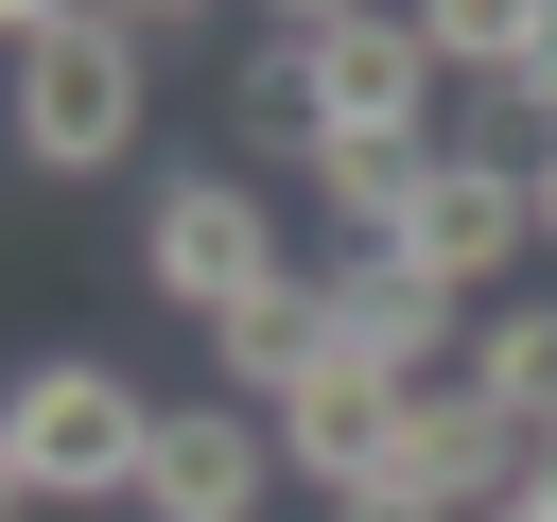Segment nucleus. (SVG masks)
<instances>
[{
  "label": "nucleus",
  "mask_w": 557,
  "mask_h": 522,
  "mask_svg": "<svg viewBox=\"0 0 557 522\" xmlns=\"http://www.w3.org/2000/svg\"><path fill=\"white\" fill-rule=\"evenodd\" d=\"M139 122H157V17H70V35H35L17 70H0V139L35 157V174H122L139 157Z\"/></svg>",
  "instance_id": "1"
},
{
  "label": "nucleus",
  "mask_w": 557,
  "mask_h": 522,
  "mask_svg": "<svg viewBox=\"0 0 557 522\" xmlns=\"http://www.w3.org/2000/svg\"><path fill=\"white\" fill-rule=\"evenodd\" d=\"M0 435H17V470H35V505H139V452H157V400L104 365V348H35L17 383H0Z\"/></svg>",
  "instance_id": "2"
},
{
  "label": "nucleus",
  "mask_w": 557,
  "mask_h": 522,
  "mask_svg": "<svg viewBox=\"0 0 557 522\" xmlns=\"http://www.w3.org/2000/svg\"><path fill=\"white\" fill-rule=\"evenodd\" d=\"M278 278H296V261H278L261 174H157V191H139V296H157V313L226 331V313H261Z\"/></svg>",
  "instance_id": "3"
},
{
  "label": "nucleus",
  "mask_w": 557,
  "mask_h": 522,
  "mask_svg": "<svg viewBox=\"0 0 557 522\" xmlns=\"http://www.w3.org/2000/svg\"><path fill=\"white\" fill-rule=\"evenodd\" d=\"M313 296H331V365H366V383H400V400H435V383L470 365V296H435L400 244H331Z\"/></svg>",
  "instance_id": "4"
},
{
  "label": "nucleus",
  "mask_w": 557,
  "mask_h": 522,
  "mask_svg": "<svg viewBox=\"0 0 557 522\" xmlns=\"http://www.w3.org/2000/svg\"><path fill=\"white\" fill-rule=\"evenodd\" d=\"M261 487H278V418H244L226 383H209V400H157L139 522H261Z\"/></svg>",
  "instance_id": "5"
},
{
  "label": "nucleus",
  "mask_w": 557,
  "mask_h": 522,
  "mask_svg": "<svg viewBox=\"0 0 557 522\" xmlns=\"http://www.w3.org/2000/svg\"><path fill=\"white\" fill-rule=\"evenodd\" d=\"M435 52H418V17H366V0H313V104H331V139H435Z\"/></svg>",
  "instance_id": "6"
},
{
  "label": "nucleus",
  "mask_w": 557,
  "mask_h": 522,
  "mask_svg": "<svg viewBox=\"0 0 557 522\" xmlns=\"http://www.w3.org/2000/svg\"><path fill=\"white\" fill-rule=\"evenodd\" d=\"M383 452H400V383H366V365H313V383L278 400V470H296L313 505H348Z\"/></svg>",
  "instance_id": "7"
},
{
  "label": "nucleus",
  "mask_w": 557,
  "mask_h": 522,
  "mask_svg": "<svg viewBox=\"0 0 557 522\" xmlns=\"http://www.w3.org/2000/svg\"><path fill=\"white\" fill-rule=\"evenodd\" d=\"M313 365H331V296H313V261H296V278L261 296V313H226V331H209V383H226L244 418H278V400H296Z\"/></svg>",
  "instance_id": "8"
},
{
  "label": "nucleus",
  "mask_w": 557,
  "mask_h": 522,
  "mask_svg": "<svg viewBox=\"0 0 557 522\" xmlns=\"http://www.w3.org/2000/svg\"><path fill=\"white\" fill-rule=\"evenodd\" d=\"M505 435H557V296H487L470 313V365H453Z\"/></svg>",
  "instance_id": "9"
},
{
  "label": "nucleus",
  "mask_w": 557,
  "mask_h": 522,
  "mask_svg": "<svg viewBox=\"0 0 557 522\" xmlns=\"http://www.w3.org/2000/svg\"><path fill=\"white\" fill-rule=\"evenodd\" d=\"M418 174H435V139H313V209L348 226V244H400V209H418Z\"/></svg>",
  "instance_id": "10"
},
{
  "label": "nucleus",
  "mask_w": 557,
  "mask_h": 522,
  "mask_svg": "<svg viewBox=\"0 0 557 522\" xmlns=\"http://www.w3.org/2000/svg\"><path fill=\"white\" fill-rule=\"evenodd\" d=\"M244 139L313 174V139H331V104H313V0H296V17H261V52H244Z\"/></svg>",
  "instance_id": "11"
},
{
  "label": "nucleus",
  "mask_w": 557,
  "mask_h": 522,
  "mask_svg": "<svg viewBox=\"0 0 557 522\" xmlns=\"http://www.w3.org/2000/svg\"><path fill=\"white\" fill-rule=\"evenodd\" d=\"M418 52H435L453 87H505V70H522V0H418Z\"/></svg>",
  "instance_id": "12"
},
{
  "label": "nucleus",
  "mask_w": 557,
  "mask_h": 522,
  "mask_svg": "<svg viewBox=\"0 0 557 522\" xmlns=\"http://www.w3.org/2000/svg\"><path fill=\"white\" fill-rule=\"evenodd\" d=\"M505 104H522V139H557V0H522V70H505Z\"/></svg>",
  "instance_id": "13"
},
{
  "label": "nucleus",
  "mask_w": 557,
  "mask_h": 522,
  "mask_svg": "<svg viewBox=\"0 0 557 522\" xmlns=\"http://www.w3.org/2000/svg\"><path fill=\"white\" fill-rule=\"evenodd\" d=\"M70 17H87V0H0V70H17L35 35H70Z\"/></svg>",
  "instance_id": "14"
},
{
  "label": "nucleus",
  "mask_w": 557,
  "mask_h": 522,
  "mask_svg": "<svg viewBox=\"0 0 557 522\" xmlns=\"http://www.w3.org/2000/svg\"><path fill=\"white\" fill-rule=\"evenodd\" d=\"M522 505H540V522H557V435H522Z\"/></svg>",
  "instance_id": "15"
},
{
  "label": "nucleus",
  "mask_w": 557,
  "mask_h": 522,
  "mask_svg": "<svg viewBox=\"0 0 557 522\" xmlns=\"http://www.w3.org/2000/svg\"><path fill=\"white\" fill-rule=\"evenodd\" d=\"M522 191H540V261H557V139H540V157H522Z\"/></svg>",
  "instance_id": "16"
},
{
  "label": "nucleus",
  "mask_w": 557,
  "mask_h": 522,
  "mask_svg": "<svg viewBox=\"0 0 557 522\" xmlns=\"http://www.w3.org/2000/svg\"><path fill=\"white\" fill-rule=\"evenodd\" d=\"M0 522H35V470H17V435H0Z\"/></svg>",
  "instance_id": "17"
},
{
  "label": "nucleus",
  "mask_w": 557,
  "mask_h": 522,
  "mask_svg": "<svg viewBox=\"0 0 557 522\" xmlns=\"http://www.w3.org/2000/svg\"><path fill=\"white\" fill-rule=\"evenodd\" d=\"M487 522H540V505H522V487H505V505H487Z\"/></svg>",
  "instance_id": "18"
}]
</instances>
